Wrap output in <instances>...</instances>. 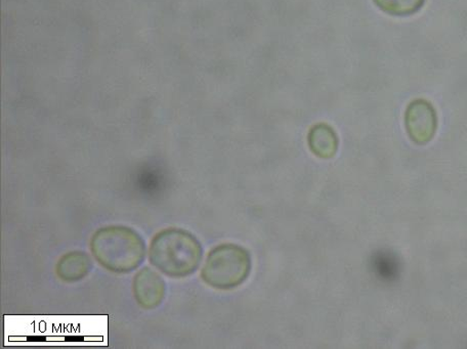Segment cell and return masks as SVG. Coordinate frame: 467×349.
<instances>
[{
    "instance_id": "cell-6",
    "label": "cell",
    "mask_w": 467,
    "mask_h": 349,
    "mask_svg": "<svg viewBox=\"0 0 467 349\" xmlns=\"http://www.w3.org/2000/svg\"><path fill=\"white\" fill-rule=\"evenodd\" d=\"M308 145L315 155L327 159L337 153L338 139L327 124H317L308 134Z\"/></svg>"
},
{
    "instance_id": "cell-4",
    "label": "cell",
    "mask_w": 467,
    "mask_h": 349,
    "mask_svg": "<svg viewBox=\"0 0 467 349\" xmlns=\"http://www.w3.org/2000/svg\"><path fill=\"white\" fill-rule=\"evenodd\" d=\"M405 123L408 134L415 143H429L438 126L435 107L428 99H414L407 107Z\"/></svg>"
},
{
    "instance_id": "cell-8",
    "label": "cell",
    "mask_w": 467,
    "mask_h": 349,
    "mask_svg": "<svg viewBox=\"0 0 467 349\" xmlns=\"http://www.w3.org/2000/svg\"><path fill=\"white\" fill-rule=\"evenodd\" d=\"M373 3L388 15L409 16L419 13L427 0H373Z\"/></svg>"
},
{
    "instance_id": "cell-2",
    "label": "cell",
    "mask_w": 467,
    "mask_h": 349,
    "mask_svg": "<svg viewBox=\"0 0 467 349\" xmlns=\"http://www.w3.org/2000/svg\"><path fill=\"white\" fill-rule=\"evenodd\" d=\"M91 251L104 268L129 272L143 262L146 247L143 239L132 229L109 227L96 232Z\"/></svg>"
},
{
    "instance_id": "cell-3",
    "label": "cell",
    "mask_w": 467,
    "mask_h": 349,
    "mask_svg": "<svg viewBox=\"0 0 467 349\" xmlns=\"http://www.w3.org/2000/svg\"><path fill=\"white\" fill-rule=\"evenodd\" d=\"M252 271V259L246 249L237 245H220L207 257L202 278L208 285L222 290L236 288Z\"/></svg>"
},
{
    "instance_id": "cell-1",
    "label": "cell",
    "mask_w": 467,
    "mask_h": 349,
    "mask_svg": "<svg viewBox=\"0 0 467 349\" xmlns=\"http://www.w3.org/2000/svg\"><path fill=\"white\" fill-rule=\"evenodd\" d=\"M150 262L173 278L193 273L202 259V247L189 231L170 229L154 237L150 247Z\"/></svg>"
},
{
    "instance_id": "cell-5",
    "label": "cell",
    "mask_w": 467,
    "mask_h": 349,
    "mask_svg": "<svg viewBox=\"0 0 467 349\" xmlns=\"http://www.w3.org/2000/svg\"><path fill=\"white\" fill-rule=\"evenodd\" d=\"M133 287L137 301L146 309H154L161 303L165 296L164 281L148 268L138 273Z\"/></svg>"
},
{
    "instance_id": "cell-7",
    "label": "cell",
    "mask_w": 467,
    "mask_h": 349,
    "mask_svg": "<svg viewBox=\"0 0 467 349\" xmlns=\"http://www.w3.org/2000/svg\"><path fill=\"white\" fill-rule=\"evenodd\" d=\"M90 269L91 262L86 253H70L57 265V273L64 281H78L85 277Z\"/></svg>"
}]
</instances>
